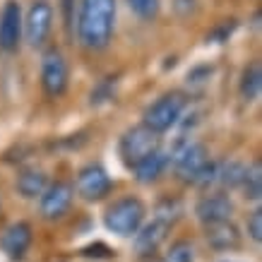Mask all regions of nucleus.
I'll list each match as a JSON object with an SVG mask.
<instances>
[{"label":"nucleus","instance_id":"1","mask_svg":"<svg viewBox=\"0 0 262 262\" xmlns=\"http://www.w3.org/2000/svg\"><path fill=\"white\" fill-rule=\"evenodd\" d=\"M116 0H80V12L75 19L77 41L89 51H103L111 43L116 29Z\"/></svg>","mask_w":262,"mask_h":262},{"label":"nucleus","instance_id":"2","mask_svg":"<svg viewBox=\"0 0 262 262\" xmlns=\"http://www.w3.org/2000/svg\"><path fill=\"white\" fill-rule=\"evenodd\" d=\"M188 106V99L183 92H166L157 101H151L142 113V125L149 127L151 133L164 135L181 120L183 111Z\"/></svg>","mask_w":262,"mask_h":262},{"label":"nucleus","instance_id":"3","mask_svg":"<svg viewBox=\"0 0 262 262\" xmlns=\"http://www.w3.org/2000/svg\"><path fill=\"white\" fill-rule=\"evenodd\" d=\"M144 214H147V209H144L142 200L133 198V195L130 198H120L106 209L103 226L111 233L120 236V238H130L144 224Z\"/></svg>","mask_w":262,"mask_h":262},{"label":"nucleus","instance_id":"4","mask_svg":"<svg viewBox=\"0 0 262 262\" xmlns=\"http://www.w3.org/2000/svg\"><path fill=\"white\" fill-rule=\"evenodd\" d=\"M68 82H70V68H68L63 51L56 46L46 48L41 56V87H43V92L51 99H58L65 94Z\"/></svg>","mask_w":262,"mask_h":262},{"label":"nucleus","instance_id":"5","mask_svg":"<svg viewBox=\"0 0 262 262\" xmlns=\"http://www.w3.org/2000/svg\"><path fill=\"white\" fill-rule=\"evenodd\" d=\"M53 29V5L48 0H32L22 19V39L32 48H41Z\"/></svg>","mask_w":262,"mask_h":262},{"label":"nucleus","instance_id":"6","mask_svg":"<svg viewBox=\"0 0 262 262\" xmlns=\"http://www.w3.org/2000/svg\"><path fill=\"white\" fill-rule=\"evenodd\" d=\"M159 135L151 133L149 127H144L142 123L135 127H127L125 133L120 135V142H118V154L120 159L125 161L127 166L133 168L140 159H144L147 154L159 149Z\"/></svg>","mask_w":262,"mask_h":262},{"label":"nucleus","instance_id":"7","mask_svg":"<svg viewBox=\"0 0 262 262\" xmlns=\"http://www.w3.org/2000/svg\"><path fill=\"white\" fill-rule=\"evenodd\" d=\"M207 161H209L207 147L202 142H195V140H185L168 154V166H173L176 176L185 183L195 181V176L200 173V168Z\"/></svg>","mask_w":262,"mask_h":262},{"label":"nucleus","instance_id":"8","mask_svg":"<svg viewBox=\"0 0 262 262\" xmlns=\"http://www.w3.org/2000/svg\"><path fill=\"white\" fill-rule=\"evenodd\" d=\"M113 188V181L108 171L101 166V164H87L77 171V178H75V188L82 200L87 202H96V200H103Z\"/></svg>","mask_w":262,"mask_h":262},{"label":"nucleus","instance_id":"9","mask_svg":"<svg viewBox=\"0 0 262 262\" xmlns=\"http://www.w3.org/2000/svg\"><path fill=\"white\" fill-rule=\"evenodd\" d=\"M22 5L17 0H5L0 10V51L15 53L22 43Z\"/></svg>","mask_w":262,"mask_h":262},{"label":"nucleus","instance_id":"10","mask_svg":"<svg viewBox=\"0 0 262 262\" xmlns=\"http://www.w3.org/2000/svg\"><path fill=\"white\" fill-rule=\"evenodd\" d=\"M72 198H75V190H72L70 183L56 181V183H51V185H46V190L41 192V198H39L41 216L51 219V222L65 216L72 205Z\"/></svg>","mask_w":262,"mask_h":262},{"label":"nucleus","instance_id":"11","mask_svg":"<svg viewBox=\"0 0 262 262\" xmlns=\"http://www.w3.org/2000/svg\"><path fill=\"white\" fill-rule=\"evenodd\" d=\"M195 214H198V219H200L202 226L231 222V214H233V202H231L224 192H212V195H205V198L198 200V205H195Z\"/></svg>","mask_w":262,"mask_h":262},{"label":"nucleus","instance_id":"12","mask_svg":"<svg viewBox=\"0 0 262 262\" xmlns=\"http://www.w3.org/2000/svg\"><path fill=\"white\" fill-rule=\"evenodd\" d=\"M29 246H32V226L27 222L10 224L0 236V250L8 255L10 260H22Z\"/></svg>","mask_w":262,"mask_h":262},{"label":"nucleus","instance_id":"13","mask_svg":"<svg viewBox=\"0 0 262 262\" xmlns=\"http://www.w3.org/2000/svg\"><path fill=\"white\" fill-rule=\"evenodd\" d=\"M168 229H171V224L164 219H157V216L149 224H142L140 231L135 233V250L140 255H154L161 243L166 241Z\"/></svg>","mask_w":262,"mask_h":262},{"label":"nucleus","instance_id":"14","mask_svg":"<svg viewBox=\"0 0 262 262\" xmlns=\"http://www.w3.org/2000/svg\"><path fill=\"white\" fill-rule=\"evenodd\" d=\"M166 168H168V154L159 147L157 151H151V154H147L144 159L137 161L135 166H133V173H135V181L137 183L149 185V183L159 181Z\"/></svg>","mask_w":262,"mask_h":262},{"label":"nucleus","instance_id":"15","mask_svg":"<svg viewBox=\"0 0 262 262\" xmlns=\"http://www.w3.org/2000/svg\"><path fill=\"white\" fill-rule=\"evenodd\" d=\"M207 231V243L214 250H236L241 246V233L233 222H222L205 226Z\"/></svg>","mask_w":262,"mask_h":262},{"label":"nucleus","instance_id":"16","mask_svg":"<svg viewBox=\"0 0 262 262\" xmlns=\"http://www.w3.org/2000/svg\"><path fill=\"white\" fill-rule=\"evenodd\" d=\"M46 173L36 166L22 168L19 176H17V192L27 200H36L41 198V192L46 190Z\"/></svg>","mask_w":262,"mask_h":262},{"label":"nucleus","instance_id":"17","mask_svg":"<svg viewBox=\"0 0 262 262\" xmlns=\"http://www.w3.org/2000/svg\"><path fill=\"white\" fill-rule=\"evenodd\" d=\"M260 89H262V70H260V63H250L243 70L241 75V84H238V92H241V99L243 101H255L260 96Z\"/></svg>","mask_w":262,"mask_h":262},{"label":"nucleus","instance_id":"18","mask_svg":"<svg viewBox=\"0 0 262 262\" xmlns=\"http://www.w3.org/2000/svg\"><path fill=\"white\" fill-rule=\"evenodd\" d=\"M243 176H246V164L241 161H224V164H216V183L222 188H241L243 183Z\"/></svg>","mask_w":262,"mask_h":262},{"label":"nucleus","instance_id":"19","mask_svg":"<svg viewBox=\"0 0 262 262\" xmlns=\"http://www.w3.org/2000/svg\"><path fill=\"white\" fill-rule=\"evenodd\" d=\"M241 188H243L248 200H260V195H262V166H260V161H253L250 166H246V176H243Z\"/></svg>","mask_w":262,"mask_h":262},{"label":"nucleus","instance_id":"20","mask_svg":"<svg viewBox=\"0 0 262 262\" xmlns=\"http://www.w3.org/2000/svg\"><path fill=\"white\" fill-rule=\"evenodd\" d=\"M127 8L135 17H140L142 22H151L159 15L161 0H127Z\"/></svg>","mask_w":262,"mask_h":262},{"label":"nucleus","instance_id":"21","mask_svg":"<svg viewBox=\"0 0 262 262\" xmlns=\"http://www.w3.org/2000/svg\"><path fill=\"white\" fill-rule=\"evenodd\" d=\"M164 262H195V248L190 241H176Z\"/></svg>","mask_w":262,"mask_h":262},{"label":"nucleus","instance_id":"22","mask_svg":"<svg viewBox=\"0 0 262 262\" xmlns=\"http://www.w3.org/2000/svg\"><path fill=\"white\" fill-rule=\"evenodd\" d=\"M113 92H116V77H103L94 89H92V103L99 106V103H106L113 99Z\"/></svg>","mask_w":262,"mask_h":262},{"label":"nucleus","instance_id":"23","mask_svg":"<svg viewBox=\"0 0 262 262\" xmlns=\"http://www.w3.org/2000/svg\"><path fill=\"white\" fill-rule=\"evenodd\" d=\"M216 183V161H207L205 166L200 168V173L195 176V181L192 185H198V188H209V185H214Z\"/></svg>","mask_w":262,"mask_h":262},{"label":"nucleus","instance_id":"24","mask_svg":"<svg viewBox=\"0 0 262 262\" xmlns=\"http://www.w3.org/2000/svg\"><path fill=\"white\" fill-rule=\"evenodd\" d=\"M246 229H248V236H250L255 243H260L262 241V209H255V212L248 214Z\"/></svg>","mask_w":262,"mask_h":262},{"label":"nucleus","instance_id":"25","mask_svg":"<svg viewBox=\"0 0 262 262\" xmlns=\"http://www.w3.org/2000/svg\"><path fill=\"white\" fill-rule=\"evenodd\" d=\"M212 65H198V68H192L190 72H188V82L190 84H205L209 77H212Z\"/></svg>","mask_w":262,"mask_h":262},{"label":"nucleus","instance_id":"26","mask_svg":"<svg viewBox=\"0 0 262 262\" xmlns=\"http://www.w3.org/2000/svg\"><path fill=\"white\" fill-rule=\"evenodd\" d=\"M173 5V12L178 17H190V15H195V10H198V0H173L171 3Z\"/></svg>","mask_w":262,"mask_h":262},{"label":"nucleus","instance_id":"27","mask_svg":"<svg viewBox=\"0 0 262 262\" xmlns=\"http://www.w3.org/2000/svg\"><path fill=\"white\" fill-rule=\"evenodd\" d=\"M233 29H236V22H233V19H231V22H224L222 27H216L214 32H212L209 36H207V41H214V43H222V41L229 39Z\"/></svg>","mask_w":262,"mask_h":262},{"label":"nucleus","instance_id":"28","mask_svg":"<svg viewBox=\"0 0 262 262\" xmlns=\"http://www.w3.org/2000/svg\"><path fill=\"white\" fill-rule=\"evenodd\" d=\"M63 10H65V27L68 32L75 29V0H63Z\"/></svg>","mask_w":262,"mask_h":262},{"label":"nucleus","instance_id":"29","mask_svg":"<svg viewBox=\"0 0 262 262\" xmlns=\"http://www.w3.org/2000/svg\"><path fill=\"white\" fill-rule=\"evenodd\" d=\"M154 262H161V260H154Z\"/></svg>","mask_w":262,"mask_h":262}]
</instances>
